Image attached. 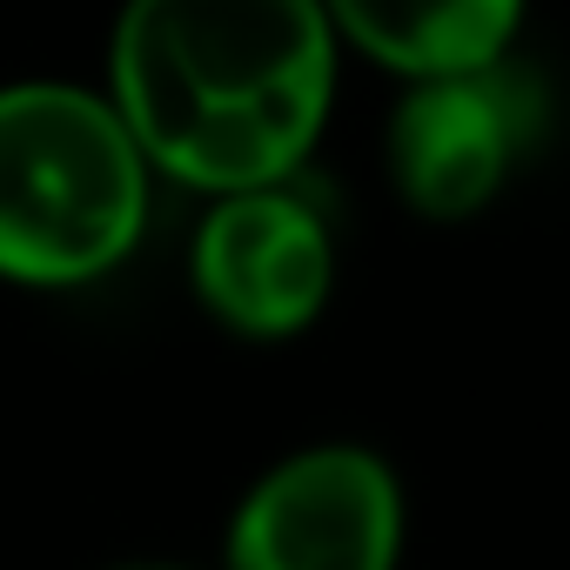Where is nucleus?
I'll list each match as a JSON object with an SVG mask.
<instances>
[{
	"label": "nucleus",
	"mask_w": 570,
	"mask_h": 570,
	"mask_svg": "<svg viewBox=\"0 0 570 570\" xmlns=\"http://www.w3.org/2000/svg\"><path fill=\"white\" fill-rule=\"evenodd\" d=\"M330 101L323 0H128L108 41V108L148 175L208 202L296 181Z\"/></svg>",
	"instance_id": "nucleus-1"
},
{
	"label": "nucleus",
	"mask_w": 570,
	"mask_h": 570,
	"mask_svg": "<svg viewBox=\"0 0 570 570\" xmlns=\"http://www.w3.org/2000/svg\"><path fill=\"white\" fill-rule=\"evenodd\" d=\"M155 175L108 95L81 81L0 88V282L81 289L148 228Z\"/></svg>",
	"instance_id": "nucleus-2"
},
{
	"label": "nucleus",
	"mask_w": 570,
	"mask_h": 570,
	"mask_svg": "<svg viewBox=\"0 0 570 570\" xmlns=\"http://www.w3.org/2000/svg\"><path fill=\"white\" fill-rule=\"evenodd\" d=\"M403 476L363 443H309L242 490L222 570H403Z\"/></svg>",
	"instance_id": "nucleus-3"
},
{
	"label": "nucleus",
	"mask_w": 570,
	"mask_h": 570,
	"mask_svg": "<svg viewBox=\"0 0 570 570\" xmlns=\"http://www.w3.org/2000/svg\"><path fill=\"white\" fill-rule=\"evenodd\" d=\"M188 282L222 330L248 343H289L330 309L336 289L330 215L296 181L215 195L188 248Z\"/></svg>",
	"instance_id": "nucleus-4"
},
{
	"label": "nucleus",
	"mask_w": 570,
	"mask_h": 570,
	"mask_svg": "<svg viewBox=\"0 0 570 570\" xmlns=\"http://www.w3.org/2000/svg\"><path fill=\"white\" fill-rule=\"evenodd\" d=\"M543 128V95L517 61L410 81L390 115V181L430 222L483 215Z\"/></svg>",
	"instance_id": "nucleus-5"
},
{
	"label": "nucleus",
	"mask_w": 570,
	"mask_h": 570,
	"mask_svg": "<svg viewBox=\"0 0 570 570\" xmlns=\"http://www.w3.org/2000/svg\"><path fill=\"white\" fill-rule=\"evenodd\" d=\"M323 21L336 48L356 41L376 68L403 81H436L510 61L523 0H323Z\"/></svg>",
	"instance_id": "nucleus-6"
},
{
	"label": "nucleus",
	"mask_w": 570,
	"mask_h": 570,
	"mask_svg": "<svg viewBox=\"0 0 570 570\" xmlns=\"http://www.w3.org/2000/svg\"><path fill=\"white\" fill-rule=\"evenodd\" d=\"M108 570H195V563H175V557H128V563H108Z\"/></svg>",
	"instance_id": "nucleus-7"
}]
</instances>
